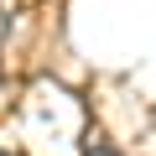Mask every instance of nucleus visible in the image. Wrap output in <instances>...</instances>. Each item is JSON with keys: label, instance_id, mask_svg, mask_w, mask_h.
I'll return each instance as SVG.
<instances>
[{"label": "nucleus", "instance_id": "nucleus-2", "mask_svg": "<svg viewBox=\"0 0 156 156\" xmlns=\"http://www.w3.org/2000/svg\"><path fill=\"white\" fill-rule=\"evenodd\" d=\"M0 47H5V5H0Z\"/></svg>", "mask_w": 156, "mask_h": 156}, {"label": "nucleus", "instance_id": "nucleus-3", "mask_svg": "<svg viewBox=\"0 0 156 156\" xmlns=\"http://www.w3.org/2000/svg\"><path fill=\"white\" fill-rule=\"evenodd\" d=\"M0 156H16V151H0Z\"/></svg>", "mask_w": 156, "mask_h": 156}, {"label": "nucleus", "instance_id": "nucleus-1", "mask_svg": "<svg viewBox=\"0 0 156 156\" xmlns=\"http://www.w3.org/2000/svg\"><path fill=\"white\" fill-rule=\"evenodd\" d=\"M83 156H120V151H115V146H104V140H89V146H83Z\"/></svg>", "mask_w": 156, "mask_h": 156}]
</instances>
